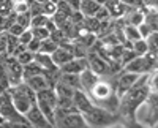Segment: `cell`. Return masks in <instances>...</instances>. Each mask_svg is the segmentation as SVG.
I'll list each match as a JSON object with an SVG mask.
<instances>
[{
    "instance_id": "1",
    "label": "cell",
    "mask_w": 158,
    "mask_h": 128,
    "mask_svg": "<svg viewBox=\"0 0 158 128\" xmlns=\"http://www.w3.org/2000/svg\"><path fill=\"white\" fill-rule=\"evenodd\" d=\"M8 93L11 97V103H13V106H15V109L19 114H22V116L35 105V101H36V93L25 82H19L15 87H10Z\"/></svg>"
},
{
    "instance_id": "2",
    "label": "cell",
    "mask_w": 158,
    "mask_h": 128,
    "mask_svg": "<svg viewBox=\"0 0 158 128\" xmlns=\"http://www.w3.org/2000/svg\"><path fill=\"white\" fill-rule=\"evenodd\" d=\"M156 111H158L156 93L150 92L147 95V98L135 109L133 119L146 128H155L156 126Z\"/></svg>"
},
{
    "instance_id": "3",
    "label": "cell",
    "mask_w": 158,
    "mask_h": 128,
    "mask_svg": "<svg viewBox=\"0 0 158 128\" xmlns=\"http://www.w3.org/2000/svg\"><path fill=\"white\" fill-rule=\"evenodd\" d=\"M82 117L85 120V123L89 125V128H106L112 123H117L120 122L117 114L114 112H109L106 109H103L97 105H94L89 111H85L82 114Z\"/></svg>"
},
{
    "instance_id": "4",
    "label": "cell",
    "mask_w": 158,
    "mask_h": 128,
    "mask_svg": "<svg viewBox=\"0 0 158 128\" xmlns=\"http://www.w3.org/2000/svg\"><path fill=\"white\" fill-rule=\"evenodd\" d=\"M139 78V74H135V73H130V71H125L122 70L120 73H117L115 76H112V87H114V93L120 98L127 90H130L131 87H133L136 84Z\"/></svg>"
},
{
    "instance_id": "5",
    "label": "cell",
    "mask_w": 158,
    "mask_h": 128,
    "mask_svg": "<svg viewBox=\"0 0 158 128\" xmlns=\"http://www.w3.org/2000/svg\"><path fill=\"white\" fill-rule=\"evenodd\" d=\"M54 128H89L81 112H70L54 120Z\"/></svg>"
},
{
    "instance_id": "6",
    "label": "cell",
    "mask_w": 158,
    "mask_h": 128,
    "mask_svg": "<svg viewBox=\"0 0 158 128\" xmlns=\"http://www.w3.org/2000/svg\"><path fill=\"white\" fill-rule=\"evenodd\" d=\"M85 59H87L90 71H94L101 79L109 78V62H106L103 57H100L97 52H89Z\"/></svg>"
},
{
    "instance_id": "7",
    "label": "cell",
    "mask_w": 158,
    "mask_h": 128,
    "mask_svg": "<svg viewBox=\"0 0 158 128\" xmlns=\"http://www.w3.org/2000/svg\"><path fill=\"white\" fill-rule=\"evenodd\" d=\"M51 59H52V62H54V65L57 68H60L67 62H70L71 59H74L73 54H71V41L67 40V41H63L62 44H59L57 49L51 54Z\"/></svg>"
},
{
    "instance_id": "8",
    "label": "cell",
    "mask_w": 158,
    "mask_h": 128,
    "mask_svg": "<svg viewBox=\"0 0 158 128\" xmlns=\"http://www.w3.org/2000/svg\"><path fill=\"white\" fill-rule=\"evenodd\" d=\"M25 120H27L33 128H54L52 126V123L43 116V112L40 111V108L36 105H33L27 112L24 114Z\"/></svg>"
},
{
    "instance_id": "9",
    "label": "cell",
    "mask_w": 158,
    "mask_h": 128,
    "mask_svg": "<svg viewBox=\"0 0 158 128\" xmlns=\"http://www.w3.org/2000/svg\"><path fill=\"white\" fill-rule=\"evenodd\" d=\"M71 100H73L74 109L77 112H81V114H84L85 111H89L92 106H94V103H92V100L89 98V95L85 92H82V90H74Z\"/></svg>"
},
{
    "instance_id": "10",
    "label": "cell",
    "mask_w": 158,
    "mask_h": 128,
    "mask_svg": "<svg viewBox=\"0 0 158 128\" xmlns=\"http://www.w3.org/2000/svg\"><path fill=\"white\" fill-rule=\"evenodd\" d=\"M89 68V63H87V59L82 57V59H71L70 62H67L65 65H62L59 70L60 73H70V74H79L82 73L84 70Z\"/></svg>"
},
{
    "instance_id": "11",
    "label": "cell",
    "mask_w": 158,
    "mask_h": 128,
    "mask_svg": "<svg viewBox=\"0 0 158 128\" xmlns=\"http://www.w3.org/2000/svg\"><path fill=\"white\" fill-rule=\"evenodd\" d=\"M98 79H101V78L97 76L94 71H90L89 68L84 70L82 73H79V85H81V90L87 93L90 89L98 82Z\"/></svg>"
},
{
    "instance_id": "12",
    "label": "cell",
    "mask_w": 158,
    "mask_h": 128,
    "mask_svg": "<svg viewBox=\"0 0 158 128\" xmlns=\"http://www.w3.org/2000/svg\"><path fill=\"white\" fill-rule=\"evenodd\" d=\"M59 82L70 87L71 90H81L79 85V74H70V73H60L59 76Z\"/></svg>"
},
{
    "instance_id": "13",
    "label": "cell",
    "mask_w": 158,
    "mask_h": 128,
    "mask_svg": "<svg viewBox=\"0 0 158 128\" xmlns=\"http://www.w3.org/2000/svg\"><path fill=\"white\" fill-rule=\"evenodd\" d=\"M98 8H100V5L95 2V0H81V3H79V11L84 14V18L95 16Z\"/></svg>"
},
{
    "instance_id": "14",
    "label": "cell",
    "mask_w": 158,
    "mask_h": 128,
    "mask_svg": "<svg viewBox=\"0 0 158 128\" xmlns=\"http://www.w3.org/2000/svg\"><path fill=\"white\" fill-rule=\"evenodd\" d=\"M22 82H25L27 84L32 90L36 93V92H40V90H43V89H46L48 87V82H46V79H44V76L43 74H38V76H33V78H29V79H25V81H22Z\"/></svg>"
},
{
    "instance_id": "15",
    "label": "cell",
    "mask_w": 158,
    "mask_h": 128,
    "mask_svg": "<svg viewBox=\"0 0 158 128\" xmlns=\"http://www.w3.org/2000/svg\"><path fill=\"white\" fill-rule=\"evenodd\" d=\"M33 62L36 65H40L43 70H56L57 67L54 65V62L51 59V54H43V52H36Z\"/></svg>"
},
{
    "instance_id": "16",
    "label": "cell",
    "mask_w": 158,
    "mask_h": 128,
    "mask_svg": "<svg viewBox=\"0 0 158 128\" xmlns=\"http://www.w3.org/2000/svg\"><path fill=\"white\" fill-rule=\"evenodd\" d=\"M38 74H43V68L40 65H36L35 62L22 67V81L29 79V78H33V76H38Z\"/></svg>"
},
{
    "instance_id": "17",
    "label": "cell",
    "mask_w": 158,
    "mask_h": 128,
    "mask_svg": "<svg viewBox=\"0 0 158 128\" xmlns=\"http://www.w3.org/2000/svg\"><path fill=\"white\" fill-rule=\"evenodd\" d=\"M156 32L150 33L147 38H146V43H147V54H152V56H156V51H158V46H156Z\"/></svg>"
},
{
    "instance_id": "18",
    "label": "cell",
    "mask_w": 158,
    "mask_h": 128,
    "mask_svg": "<svg viewBox=\"0 0 158 128\" xmlns=\"http://www.w3.org/2000/svg\"><path fill=\"white\" fill-rule=\"evenodd\" d=\"M57 46H59V44H56L52 40H49V38H48V40H43V41H41L38 52H43V54H52V52H54V51L57 49Z\"/></svg>"
},
{
    "instance_id": "19",
    "label": "cell",
    "mask_w": 158,
    "mask_h": 128,
    "mask_svg": "<svg viewBox=\"0 0 158 128\" xmlns=\"http://www.w3.org/2000/svg\"><path fill=\"white\" fill-rule=\"evenodd\" d=\"M30 32H32V36L36 38V40H40V41L48 40L49 33H51L46 27H33V29H30Z\"/></svg>"
},
{
    "instance_id": "20",
    "label": "cell",
    "mask_w": 158,
    "mask_h": 128,
    "mask_svg": "<svg viewBox=\"0 0 158 128\" xmlns=\"http://www.w3.org/2000/svg\"><path fill=\"white\" fill-rule=\"evenodd\" d=\"M27 8H29V14L32 18L38 16V14H43V5L35 2V0H27Z\"/></svg>"
},
{
    "instance_id": "21",
    "label": "cell",
    "mask_w": 158,
    "mask_h": 128,
    "mask_svg": "<svg viewBox=\"0 0 158 128\" xmlns=\"http://www.w3.org/2000/svg\"><path fill=\"white\" fill-rule=\"evenodd\" d=\"M30 21H32V16L29 14V11L27 13H22V14H16V24H19L22 29H30Z\"/></svg>"
},
{
    "instance_id": "22",
    "label": "cell",
    "mask_w": 158,
    "mask_h": 128,
    "mask_svg": "<svg viewBox=\"0 0 158 128\" xmlns=\"http://www.w3.org/2000/svg\"><path fill=\"white\" fill-rule=\"evenodd\" d=\"M131 49H133L138 56H146L147 54V43H146V40H142V38H141V40L133 41Z\"/></svg>"
},
{
    "instance_id": "23",
    "label": "cell",
    "mask_w": 158,
    "mask_h": 128,
    "mask_svg": "<svg viewBox=\"0 0 158 128\" xmlns=\"http://www.w3.org/2000/svg\"><path fill=\"white\" fill-rule=\"evenodd\" d=\"M16 60H18V63L19 65H29V63H32L33 62V59H35V54L33 52H30V51H24L22 54H19L18 57H15Z\"/></svg>"
},
{
    "instance_id": "24",
    "label": "cell",
    "mask_w": 158,
    "mask_h": 128,
    "mask_svg": "<svg viewBox=\"0 0 158 128\" xmlns=\"http://www.w3.org/2000/svg\"><path fill=\"white\" fill-rule=\"evenodd\" d=\"M49 21V16L46 14H38V16H33L32 21H30V29L33 27H44Z\"/></svg>"
},
{
    "instance_id": "25",
    "label": "cell",
    "mask_w": 158,
    "mask_h": 128,
    "mask_svg": "<svg viewBox=\"0 0 158 128\" xmlns=\"http://www.w3.org/2000/svg\"><path fill=\"white\" fill-rule=\"evenodd\" d=\"M49 40H52L56 44H62L63 41H67V36H65V33L60 29H56L54 32L49 33Z\"/></svg>"
},
{
    "instance_id": "26",
    "label": "cell",
    "mask_w": 158,
    "mask_h": 128,
    "mask_svg": "<svg viewBox=\"0 0 158 128\" xmlns=\"http://www.w3.org/2000/svg\"><path fill=\"white\" fill-rule=\"evenodd\" d=\"M13 11V0H0V14L6 18Z\"/></svg>"
},
{
    "instance_id": "27",
    "label": "cell",
    "mask_w": 158,
    "mask_h": 128,
    "mask_svg": "<svg viewBox=\"0 0 158 128\" xmlns=\"http://www.w3.org/2000/svg\"><path fill=\"white\" fill-rule=\"evenodd\" d=\"M18 44H19V40H18V36L6 33V54H8V56H10V54L13 52V49H15V47H16Z\"/></svg>"
},
{
    "instance_id": "28",
    "label": "cell",
    "mask_w": 158,
    "mask_h": 128,
    "mask_svg": "<svg viewBox=\"0 0 158 128\" xmlns=\"http://www.w3.org/2000/svg\"><path fill=\"white\" fill-rule=\"evenodd\" d=\"M57 11L59 13H62V14H65V16H67L68 19H70V16H71V13L74 11L67 2H63V0H60V2L57 3Z\"/></svg>"
},
{
    "instance_id": "29",
    "label": "cell",
    "mask_w": 158,
    "mask_h": 128,
    "mask_svg": "<svg viewBox=\"0 0 158 128\" xmlns=\"http://www.w3.org/2000/svg\"><path fill=\"white\" fill-rule=\"evenodd\" d=\"M27 2H13V13L15 14H22V13H27Z\"/></svg>"
},
{
    "instance_id": "30",
    "label": "cell",
    "mask_w": 158,
    "mask_h": 128,
    "mask_svg": "<svg viewBox=\"0 0 158 128\" xmlns=\"http://www.w3.org/2000/svg\"><path fill=\"white\" fill-rule=\"evenodd\" d=\"M138 32H139V36L142 38V40H146V38H147L150 33H153V32L150 30L149 25H147V24H144V22L138 25Z\"/></svg>"
},
{
    "instance_id": "31",
    "label": "cell",
    "mask_w": 158,
    "mask_h": 128,
    "mask_svg": "<svg viewBox=\"0 0 158 128\" xmlns=\"http://www.w3.org/2000/svg\"><path fill=\"white\" fill-rule=\"evenodd\" d=\"M56 11H57V5H56V3H51V2L43 3V14H46V16L51 18Z\"/></svg>"
},
{
    "instance_id": "32",
    "label": "cell",
    "mask_w": 158,
    "mask_h": 128,
    "mask_svg": "<svg viewBox=\"0 0 158 128\" xmlns=\"http://www.w3.org/2000/svg\"><path fill=\"white\" fill-rule=\"evenodd\" d=\"M94 18L98 19V21H104V19H109L111 16H109V11H108L106 6H100L98 11L95 13V16H94Z\"/></svg>"
},
{
    "instance_id": "33",
    "label": "cell",
    "mask_w": 158,
    "mask_h": 128,
    "mask_svg": "<svg viewBox=\"0 0 158 128\" xmlns=\"http://www.w3.org/2000/svg\"><path fill=\"white\" fill-rule=\"evenodd\" d=\"M32 38H33V36H32V32H30V29H27V30H24V32L18 36V40H19L21 44H25V46H27Z\"/></svg>"
},
{
    "instance_id": "34",
    "label": "cell",
    "mask_w": 158,
    "mask_h": 128,
    "mask_svg": "<svg viewBox=\"0 0 158 128\" xmlns=\"http://www.w3.org/2000/svg\"><path fill=\"white\" fill-rule=\"evenodd\" d=\"M40 44H41V41L36 40V38H32V40L29 41V44H27V51H30V52L36 54L38 51H40Z\"/></svg>"
},
{
    "instance_id": "35",
    "label": "cell",
    "mask_w": 158,
    "mask_h": 128,
    "mask_svg": "<svg viewBox=\"0 0 158 128\" xmlns=\"http://www.w3.org/2000/svg\"><path fill=\"white\" fill-rule=\"evenodd\" d=\"M24 30H25V29H22L19 24L13 22V24H11V27H10V29L6 30V33H10V35H15V36H19V35H21V33H22Z\"/></svg>"
},
{
    "instance_id": "36",
    "label": "cell",
    "mask_w": 158,
    "mask_h": 128,
    "mask_svg": "<svg viewBox=\"0 0 158 128\" xmlns=\"http://www.w3.org/2000/svg\"><path fill=\"white\" fill-rule=\"evenodd\" d=\"M6 54V32H0V56Z\"/></svg>"
},
{
    "instance_id": "37",
    "label": "cell",
    "mask_w": 158,
    "mask_h": 128,
    "mask_svg": "<svg viewBox=\"0 0 158 128\" xmlns=\"http://www.w3.org/2000/svg\"><path fill=\"white\" fill-rule=\"evenodd\" d=\"M123 123V128H146V126H142L141 123H138L135 119H127V120H122Z\"/></svg>"
},
{
    "instance_id": "38",
    "label": "cell",
    "mask_w": 158,
    "mask_h": 128,
    "mask_svg": "<svg viewBox=\"0 0 158 128\" xmlns=\"http://www.w3.org/2000/svg\"><path fill=\"white\" fill-rule=\"evenodd\" d=\"M6 125H8V128H33L27 120L25 122H15V123H8L6 122Z\"/></svg>"
},
{
    "instance_id": "39",
    "label": "cell",
    "mask_w": 158,
    "mask_h": 128,
    "mask_svg": "<svg viewBox=\"0 0 158 128\" xmlns=\"http://www.w3.org/2000/svg\"><path fill=\"white\" fill-rule=\"evenodd\" d=\"M24 51H27V46H25V44H21V43H19V44H18V46H16L15 49H13V52H11L10 56H13V57H18L19 54H22V52H24Z\"/></svg>"
},
{
    "instance_id": "40",
    "label": "cell",
    "mask_w": 158,
    "mask_h": 128,
    "mask_svg": "<svg viewBox=\"0 0 158 128\" xmlns=\"http://www.w3.org/2000/svg\"><path fill=\"white\" fill-rule=\"evenodd\" d=\"M63 2H67V3L76 11V10H79V3H81V0H63Z\"/></svg>"
},
{
    "instance_id": "41",
    "label": "cell",
    "mask_w": 158,
    "mask_h": 128,
    "mask_svg": "<svg viewBox=\"0 0 158 128\" xmlns=\"http://www.w3.org/2000/svg\"><path fill=\"white\" fill-rule=\"evenodd\" d=\"M106 128H123V123L122 122H117V123H112V125H109Z\"/></svg>"
},
{
    "instance_id": "42",
    "label": "cell",
    "mask_w": 158,
    "mask_h": 128,
    "mask_svg": "<svg viewBox=\"0 0 158 128\" xmlns=\"http://www.w3.org/2000/svg\"><path fill=\"white\" fill-rule=\"evenodd\" d=\"M0 128H8L6 122H0Z\"/></svg>"
},
{
    "instance_id": "43",
    "label": "cell",
    "mask_w": 158,
    "mask_h": 128,
    "mask_svg": "<svg viewBox=\"0 0 158 128\" xmlns=\"http://www.w3.org/2000/svg\"><path fill=\"white\" fill-rule=\"evenodd\" d=\"M49 2H51V3H56V5H57V3L60 2V0H49Z\"/></svg>"
},
{
    "instance_id": "44",
    "label": "cell",
    "mask_w": 158,
    "mask_h": 128,
    "mask_svg": "<svg viewBox=\"0 0 158 128\" xmlns=\"http://www.w3.org/2000/svg\"><path fill=\"white\" fill-rule=\"evenodd\" d=\"M13 2H27V0H13Z\"/></svg>"
}]
</instances>
